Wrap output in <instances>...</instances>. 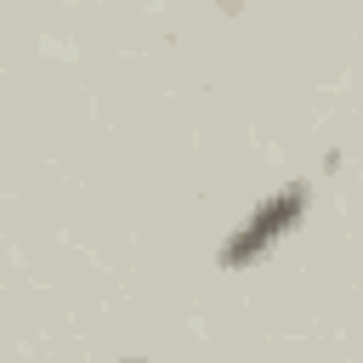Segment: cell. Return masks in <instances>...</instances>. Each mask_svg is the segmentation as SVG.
<instances>
[{
	"mask_svg": "<svg viewBox=\"0 0 363 363\" xmlns=\"http://www.w3.org/2000/svg\"><path fill=\"white\" fill-rule=\"evenodd\" d=\"M301 216H306V182H289V187H278V193H267L233 233H227V244H221V267H255L278 238H289L295 227H301Z\"/></svg>",
	"mask_w": 363,
	"mask_h": 363,
	"instance_id": "6da1fadb",
	"label": "cell"
},
{
	"mask_svg": "<svg viewBox=\"0 0 363 363\" xmlns=\"http://www.w3.org/2000/svg\"><path fill=\"white\" fill-rule=\"evenodd\" d=\"M125 363H142V357H125Z\"/></svg>",
	"mask_w": 363,
	"mask_h": 363,
	"instance_id": "7a4b0ae2",
	"label": "cell"
}]
</instances>
